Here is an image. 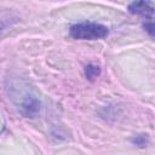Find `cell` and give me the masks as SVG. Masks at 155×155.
I'll return each instance as SVG.
<instances>
[{
	"label": "cell",
	"mask_w": 155,
	"mask_h": 155,
	"mask_svg": "<svg viewBox=\"0 0 155 155\" xmlns=\"http://www.w3.org/2000/svg\"><path fill=\"white\" fill-rule=\"evenodd\" d=\"M70 35L79 40H98L108 35L109 30L105 25L96 22H81L70 27Z\"/></svg>",
	"instance_id": "obj_1"
},
{
	"label": "cell",
	"mask_w": 155,
	"mask_h": 155,
	"mask_svg": "<svg viewBox=\"0 0 155 155\" xmlns=\"http://www.w3.org/2000/svg\"><path fill=\"white\" fill-rule=\"evenodd\" d=\"M128 12L131 15H138L147 18H151L154 13V5L149 0H134L128 5Z\"/></svg>",
	"instance_id": "obj_2"
},
{
	"label": "cell",
	"mask_w": 155,
	"mask_h": 155,
	"mask_svg": "<svg viewBox=\"0 0 155 155\" xmlns=\"http://www.w3.org/2000/svg\"><path fill=\"white\" fill-rule=\"evenodd\" d=\"M21 109H22L23 115H25L28 117H34L40 110V102L35 97L29 96L23 101Z\"/></svg>",
	"instance_id": "obj_3"
},
{
	"label": "cell",
	"mask_w": 155,
	"mask_h": 155,
	"mask_svg": "<svg viewBox=\"0 0 155 155\" xmlns=\"http://www.w3.org/2000/svg\"><path fill=\"white\" fill-rule=\"evenodd\" d=\"M85 75L90 81H94L101 75V68L96 64H88L85 67Z\"/></svg>",
	"instance_id": "obj_4"
},
{
	"label": "cell",
	"mask_w": 155,
	"mask_h": 155,
	"mask_svg": "<svg viewBox=\"0 0 155 155\" xmlns=\"http://www.w3.org/2000/svg\"><path fill=\"white\" fill-rule=\"evenodd\" d=\"M132 142L139 147H144L145 143H147V137L144 134H140V136H137L134 139H132Z\"/></svg>",
	"instance_id": "obj_5"
},
{
	"label": "cell",
	"mask_w": 155,
	"mask_h": 155,
	"mask_svg": "<svg viewBox=\"0 0 155 155\" xmlns=\"http://www.w3.org/2000/svg\"><path fill=\"white\" fill-rule=\"evenodd\" d=\"M144 28H145V30H147L151 36L154 35V24H153V22H151V21H149V22L144 23Z\"/></svg>",
	"instance_id": "obj_6"
}]
</instances>
